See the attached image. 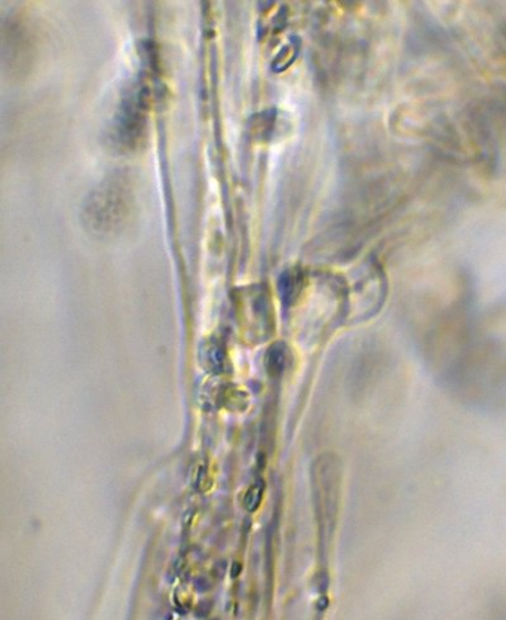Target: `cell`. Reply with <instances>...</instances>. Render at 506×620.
Returning <instances> with one entry per match:
<instances>
[{
    "mask_svg": "<svg viewBox=\"0 0 506 620\" xmlns=\"http://www.w3.org/2000/svg\"><path fill=\"white\" fill-rule=\"evenodd\" d=\"M262 494L263 490L260 484H255L248 490L247 496H245V506H247L248 511H255L258 508V503L262 500Z\"/></svg>",
    "mask_w": 506,
    "mask_h": 620,
    "instance_id": "8992f818",
    "label": "cell"
},
{
    "mask_svg": "<svg viewBox=\"0 0 506 620\" xmlns=\"http://www.w3.org/2000/svg\"><path fill=\"white\" fill-rule=\"evenodd\" d=\"M287 360H288V351L282 343H275L270 346V349L266 353V365L267 370L278 376L281 374L285 367H287Z\"/></svg>",
    "mask_w": 506,
    "mask_h": 620,
    "instance_id": "5b68a950",
    "label": "cell"
},
{
    "mask_svg": "<svg viewBox=\"0 0 506 620\" xmlns=\"http://www.w3.org/2000/svg\"><path fill=\"white\" fill-rule=\"evenodd\" d=\"M300 286H301L300 273L297 270H287L281 276L279 285H278L282 301L287 303V305L288 303H291L297 297V294L300 291Z\"/></svg>",
    "mask_w": 506,
    "mask_h": 620,
    "instance_id": "277c9868",
    "label": "cell"
},
{
    "mask_svg": "<svg viewBox=\"0 0 506 620\" xmlns=\"http://www.w3.org/2000/svg\"><path fill=\"white\" fill-rule=\"evenodd\" d=\"M131 208V186L124 176H112L86 197L83 223L94 235L107 236L124 226Z\"/></svg>",
    "mask_w": 506,
    "mask_h": 620,
    "instance_id": "6da1fadb",
    "label": "cell"
},
{
    "mask_svg": "<svg viewBox=\"0 0 506 620\" xmlns=\"http://www.w3.org/2000/svg\"><path fill=\"white\" fill-rule=\"evenodd\" d=\"M200 360L210 371L212 372H222L224 363H226V353L223 351V346L217 340H210L202 348Z\"/></svg>",
    "mask_w": 506,
    "mask_h": 620,
    "instance_id": "3957f363",
    "label": "cell"
},
{
    "mask_svg": "<svg viewBox=\"0 0 506 620\" xmlns=\"http://www.w3.org/2000/svg\"><path fill=\"white\" fill-rule=\"evenodd\" d=\"M150 104V88L138 80L124 97L110 129V140L119 152L138 150L147 135V113Z\"/></svg>",
    "mask_w": 506,
    "mask_h": 620,
    "instance_id": "7a4b0ae2",
    "label": "cell"
}]
</instances>
